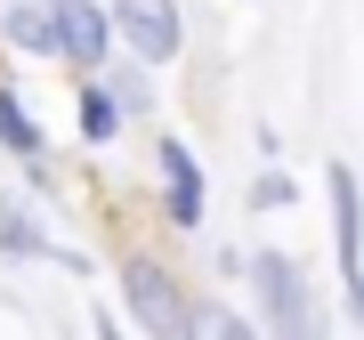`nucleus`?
I'll return each mask as SVG.
<instances>
[{
    "mask_svg": "<svg viewBox=\"0 0 364 340\" xmlns=\"http://www.w3.org/2000/svg\"><path fill=\"white\" fill-rule=\"evenodd\" d=\"M122 324L146 332V340H186V316H195V292H186V275L154 260V251H130L122 260Z\"/></svg>",
    "mask_w": 364,
    "mask_h": 340,
    "instance_id": "f257e3e1",
    "label": "nucleus"
},
{
    "mask_svg": "<svg viewBox=\"0 0 364 340\" xmlns=\"http://www.w3.org/2000/svg\"><path fill=\"white\" fill-rule=\"evenodd\" d=\"M243 284H251V316H259V332H324L332 316H324V300H316V275L291 260V251H251V267H243Z\"/></svg>",
    "mask_w": 364,
    "mask_h": 340,
    "instance_id": "f03ea898",
    "label": "nucleus"
},
{
    "mask_svg": "<svg viewBox=\"0 0 364 340\" xmlns=\"http://www.w3.org/2000/svg\"><path fill=\"white\" fill-rule=\"evenodd\" d=\"M154 211H162V227H170V235H203V219H210L203 154H195L178 130H154Z\"/></svg>",
    "mask_w": 364,
    "mask_h": 340,
    "instance_id": "7ed1b4c3",
    "label": "nucleus"
},
{
    "mask_svg": "<svg viewBox=\"0 0 364 340\" xmlns=\"http://www.w3.org/2000/svg\"><path fill=\"white\" fill-rule=\"evenodd\" d=\"M324 195H332V260H340V292H348V324H364V179L348 154L324 162Z\"/></svg>",
    "mask_w": 364,
    "mask_h": 340,
    "instance_id": "20e7f679",
    "label": "nucleus"
},
{
    "mask_svg": "<svg viewBox=\"0 0 364 340\" xmlns=\"http://www.w3.org/2000/svg\"><path fill=\"white\" fill-rule=\"evenodd\" d=\"M114 9V41L130 57H146L154 73H170L186 57V0H105Z\"/></svg>",
    "mask_w": 364,
    "mask_h": 340,
    "instance_id": "39448f33",
    "label": "nucleus"
},
{
    "mask_svg": "<svg viewBox=\"0 0 364 340\" xmlns=\"http://www.w3.org/2000/svg\"><path fill=\"white\" fill-rule=\"evenodd\" d=\"M33 260H49L65 275H90V251H81V243L49 235V219L25 211V195H0V267H33Z\"/></svg>",
    "mask_w": 364,
    "mask_h": 340,
    "instance_id": "423d86ee",
    "label": "nucleus"
},
{
    "mask_svg": "<svg viewBox=\"0 0 364 340\" xmlns=\"http://www.w3.org/2000/svg\"><path fill=\"white\" fill-rule=\"evenodd\" d=\"M114 49L122 41H114V9H105V0H57V65H65L73 81L97 73Z\"/></svg>",
    "mask_w": 364,
    "mask_h": 340,
    "instance_id": "0eeeda50",
    "label": "nucleus"
},
{
    "mask_svg": "<svg viewBox=\"0 0 364 340\" xmlns=\"http://www.w3.org/2000/svg\"><path fill=\"white\" fill-rule=\"evenodd\" d=\"M0 49L57 65V0H0Z\"/></svg>",
    "mask_w": 364,
    "mask_h": 340,
    "instance_id": "6e6552de",
    "label": "nucleus"
},
{
    "mask_svg": "<svg viewBox=\"0 0 364 340\" xmlns=\"http://www.w3.org/2000/svg\"><path fill=\"white\" fill-rule=\"evenodd\" d=\"M73 130H81V146H114L122 130H130V114H122V97L105 90V73L73 81Z\"/></svg>",
    "mask_w": 364,
    "mask_h": 340,
    "instance_id": "1a4fd4ad",
    "label": "nucleus"
},
{
    "mask_svg": "<svg viewBox=\"0 0 364 340\" xmlns=\"http://www.w3.org/2000/svg\"><path fill=\"white\" fill-rule=\"evenodd\" d=\"M0 154L9 162H41L49 154V130H41V114L16 97V81H0Z\"/></svg>",
    "mask_w": 364,
    "mask_h": 340,
    "instance_id": "9d476101",
    "label": "nucleus"
},
{
    "mask_svg": "<svg viewBox=\"0 0 364 340\" xmlns=\"http://www.w3.org/2000/svg\"><path fill=\"white\" fill-rule=\"evenodd\" d=\"M97 73H105V90L122 97V114H130V122H154V65H146V57L114 49V57H105Z\"/></svg>",
    "mask_w": 364,
    "mask_h": 340,
    "instance_id": "9b49d317",
    "label": "nucleus"
},
{
    "mask_svg": "<svg viewBox=\"0 0 364 340\" xmlns=\"http://www.w3.org/2000/svg\"><path fill=\"white\" fill-rule=\"evenodd\" d=\"M186 332H195V340H243V332H259V316H243V308L203 300V292H195V316H186Z\"/></svg>",
    "mask_w": 364,
    "mask_h": 340,
    "instance_id": "f8f14e48",
    "label": "nucleus"
},
{
    "mask_svg": "<svg viewBox=\"0 0 364 340\" xmlns=\"http://www.w3.org/2000/svg\"><path fill=\"white\" fill-rule=\"evenodd\" d=\"M291 203H299V179H291L284 162H267L259 179L243 186V211H251V219H267V211H291Z\"/></svg>",
    "mask_w": 364,
    "mask_h": 340,
    "instance_id": "ddd939ff",
    "label": "nucleus"
}]
</instances>
